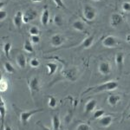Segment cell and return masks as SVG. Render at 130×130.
I'll list each match as a JSON object with an SVG mask.
<instances>
[{
  "instance_id": "obj_1",
  "label": "cell",
  "mask_w": 130,
  "mask_h": 130,
  "mask_svg": "<svg viewBox=\"0 0 130 130\" xmlns=\"http://www.w3.org/2000/svg\"><path fill=\"white\" fill-rule=\"evenodd\" d=\"M118 83L116 81H108L107 83H104L101 85H97L95 87L89 88L86 91L83 92V95L89 93L90 91H93L94 93H98V92H107V91H113L118 88Z\"/></svg>"
},
{
  "instance_id": "obj_2",
  "label": "cell",
  "mask_w": 130,
  "mask_h": 130,
  "mask_svg": "<svg viewBox=\"0 0 130 130\" xmlns=\"http://www.w3.org/2000/svg\"><path fill=\"white\" fill-rule=\"evenodd\" d=\"M83 15L85 19L88 21H93L96 17V10L93 6L89 5H86L83 7Z\"/></svg>"
},
{
  "instance_id": "obj_3",
  "label": "cell",
  "mask_w": 130,
  "mask_h": 130,
  "mask_svg": "<svg viewBox=\"0 0 130 130\" xmlns=\"http://www.w3.org/2000/svg\"><path fill=\"white\" fill-rule=\"evenodd\" d=\"M43 109H34V110H30V111H23L20 114V121L23 125H26L28 123L29 120L35 114L39 112H43Z\"/></svg>"
},
{
  "instance_id": "obj_4",
  "label": "cell",
  "mask_w": 130,
  "mask_h": 130,
  "mask_svg": "<svg viewBox=\"0 0 130 130\" xmlns=\"http://www.w3.org/2000/svg\"><path fill=\"white\" fill-rule=\"evenodd\" d=\"M119 40L114 36H108L102 40V45L107 48H115L118 45Z\"/></svg>"
},
{
  "instance_id": "obj_5",
  "label": "cell",
  "mask_w": 130,
  "mask_h": 130,
  "mask_svg": "<svg viewBox=\"0 0 130 130\" xmlns=\"http://www.w3.org/2000/svg\"><path fill=\"white\" fill-rule=\"evenodd\" d=\"M37 16V13L35 10L33 9H28L24 12V17H23V20H24V24H28L30 21L34 20Z\"/></svg>"
},
{
  "instance_id": "obj_6",
  "label": "cell",
  "mask_w": 130,
  "mask_h": 130,
  "mask_svg": "<svg viewBox=\"0 0 130 130\" xmlns=\"http://www.w3.org/2000/svg\"><path fill=\"white\" fill-rule=\"evenodd\" d=\"M29 88L30 89L31 94H34L35 92H38L40 89V81L37 76L32 77L29 82Z\"/></svg>"
},
{
  "instance_id": "obj_7",
  "label": "cell",
  "mask_w": 130,
  "mask_h": 130,
  "mask_svg": "<svg viewBox=\"0 0 130 130\" xmlns=\"http://www.w3.org/2000/svg\"><path fill=\"white\" fill-rule=\"evenodd\" d=\"M99 72L103 75H108L111 72V65L108 62H100L99 67H98Z\"/></svg>"
},
{
  "instance_id": "obj_8",
  "label": "cell",
  "mask_w": 130,
  "mask_h": 130,
  "mask_svg": "<svg viewBox=\"0 0 130 130\" xmlns=\"http://www.w3.org/2000/svg\"><path fill=\"white\" fill-rule=\"evenodd\" d=\"M64 43V37L60 34H55L50 38V44L53 47H59Z\"/></svg>"
},
{
  "instance_id": "obj_9",
  "label": "cell",
  "mask_w": 130,
  "mask_h": 130,
  "mask_svg": "<svg viewBox=\"0 0 130 130\" xmlns=\"http://www.w3.org/2000/svg\"><path fill=\"white\" fill-rule=\"evenodd\" d=\"M123 22V18L121 14L119 13H114L111 15L110 18V24L112 27H118L121 25Z\"/></svg>"
},
{
  "instance_id": "obj_10",
  "label": "cell",
  "mask_w": 130,
  "mask_h": 130,
  "mask_svg": "<svg viewBox=\"0 0 130 130\" xmlns=\"http://www.w3.org/2000/svg\"><path fill=\"white\" fill-rule=\"evenodd\" d=\"M23 17H24V13L22 11H18L15 14L13 18V24L17 27V28L20 29L22 24H24V20H23Z\"/></svg>"
},
{
  "instance_id": "obj_11",
  "label": "cell",
  "mask_w": 130,
  "mask_h": 130,
  "mask_svg": "<svg viewBox=\"0 0 130 130\" xmlns=\"http://www.w3.org/2000/svg\"><path fill=\"white\" fill-rule=\"evenodd\" d=\"M113 121V117L111 115H104L99 119V125L102 127H108L111 125Z\"/></svg>"
},
{
  "instance_id": "obj_12",
  "label": "cell",
  "mask_w": 130,
  "mask_h": 130,
  "mask_svg": "<svg viewBox=\"0 0 130 130\" xmlns=\"http://www.w3.org/2000/svg\"><path fill=\"white\" fill-rule=\"evenodd\" d=\"M96 106H97V101L95 99L89 100L85 105V113L86 114H89V113L93 112L95 109Z\"/></svg>"
},
{
  "instance_id": "obj_13",
  "label": "cell",
  "mask_w": 130,
  "mask_h": 130,
  "mask_svg": "<svg viewBox=\"0 0 130 130\" xmlns=\"http://www.w3.org/2000/svg\"><path fill=\"white\" fill-rule=\"evenodd\" d=\"M16 62H17L18 66L19 67L20 69H25V68H26L27 60H26V57H25V56L24 55V54H18V55L17 56Z\"/></svg>"
},
{
  "instance_id": "obj_14",
  "label": "cell",
  "mask_w": 130,
  "mask_h": 130,
  "mask_svg": "<svg viewBox=\"0 0 130 130\" xmlns=\"http://www.w3.org/2000/svg\"><path fill=\"white\" fill-rule=\"evenodd\" d=\"M124 54L123 53H117L115 56V62L120 70H122L123 64H124Z\"/></svg>"
},
{
  "instance_id": "obj_15",
  "label": "cell",
  "mask_w": 130,
  "mask_h": 130,
  "mask_svg": "<svg viewBox=\"0 0 130 130\" xmlns=\"http://www.w3.org/2000/svg\"><path fill=\"white\" fill-rule=\"evenodd\" d=\"M121 96L119 95H110L108 97V103L110 106L115 107L118 104V102L121 101Z\"/></svg>"
},
{
  "instance_id": "obj_16",
  "label": "cell",
  "mask_w": 130,
  "mask_h": 130,
  "mask_svg": "<svg viewBox=\"0 0 130 130\" xmlns=\"http://www.w3.org/2000/svg\"><path fill=\"white\" fill-rule=\"evenodd\" d=\"M41 24L43 25V26H46L49 24V21H50V11L49 10L45 9L43 11L41 15Z\"/></svg>"
},
{
  "instance_id": "obj_17",
  "label": "cell",
  "mask_w": 130,
  "mask_h": 130,
  "mask_svg": "<svg viewBox=\"0 0 130 130\" xmlns=\"http://www.w3.org/2000/svg\"><path fill=\"white\" fill-rule=\"evenodd\" d=\"M46 68L48 70V75H54L56 73V71L57 70V64L56 62H48L46 63Z\"/></svg>"
},
{
  "instance_id": "obj_18",
  "label": "cell",
  "mask_w": 130,
  "mask_h": 130,
  "mask_svg": "<svg viewBox=\"0 0 130 130\" xmlns=\"http://www.w3.org/2000/svg\"><path fill=\"white\" fill-rule=\"evenodd\" d=\"M94 39H95V37H94V36H89V37H86V38L83 40V42L82 43V47L83 48V49H89L92 46L94 43Z\"/></svg>"
},
{
  "instance_id": "obj_19",
  "label": "cell",
  "mask_w": 130,
  "mask_h": 130,
  "mask_svg": "<svg viewBox=\"0 0 130 130\" xmlns=\"http://www.w3.org/2000/svg\"><path fill=\"white\" fill-rule=\"evenodd\" d=\"M51 123H52V127L53 130H59L61 127V121L58 115H53L51 118Z\"/></svg>"
},
{
  "instance_id": "obj_20",
  "label": "cell",
  "mask_w": 130,
  "mask_h": 130,
  "mask_svg": "<svg viewBox=\"0 0 130 130\" xmlns=\"http://www.w3.org/2000/svg\"><path fill=\"white\" fill-rule=\"evenodd\" d=\"M72 27L77 31H83L85 30V24L83 21L76 20L72 24Z\"/></svg>"
},
{
  "instance_id": "obj_21",
  "label": "cell",
  "mask_w": 130,
  "mask_h": 130,
  "mask_svg": "<svg viewBox=\"0 0 130 130\" xmlns=\"http://www.w3.org/2000/svg\"><path fill=\"white\" fill-rule=\"evenodd\" d=\"M24 50L28 53H33L34 52V48H33L32 43L30 39H27L24 43Z\"/></svg>"
},
{
  "instance_id": "obj_22",
  "label": "cell",
  "mask_w": 130,
  "mask_h": 130,
  "mask_svg": "<svg viewBox=\"0 0 130 130\" xmlns=\"http://www.w3.org/2000/svg\"><path fill=\"white\" fill-rule=\"evenodd\" d=\"M6 115V107L5 102H3V100L1 99V104H0V117H1V123L3 124L4 120Z\"/></svg>"
},
{
  "instance_id": "obj_23",
  "label": "cell",
  "mask_w": 130,
  "mask_h": 130,
  "mask_svg": "<svg viewBox=\"0 0 130 130\" xmlns=\"http://www.w3.org/2000/svg\"><path fill=\"white\" fill-rule=\"evenodd\" d=\"M4 68H5V70H6V72L9 73V74H14V73L16 72V70H15V68H14V66L10 63V62H5V63H4Z\"/></svg>"
},
{
  "instance_id": "obj_24",
  "label": "cell",
  "mask_w": 130,
  "mask_h": 130,
  "mask_svg": "<svg viewBox=\"0 0 130 130\" xmlns=\"http://www.w3.org/2000/svg\"><path fill=\"white\" fill-rule=\"evenodd\" d=\"M48 98H49V102H48V105H49V107L51 108H55L56 105H57V101H56V97L53 95H49Z\"/></svg>"
},
{
  "instance_id": "obj_25",
  "label": "cell",
  "mask_w": 130,
  "mask_h": 130,
  "mask_svg": "<svg viewBox=\"0 0 130 130\" xmlns=\"http://www.w3.org/2000/svg\"><path fill=\"white\" fill-rule=\"evenodd\" d=\"M65 75L68 77L70 80L71 81H75V75H76V72H75V70H69L67 71H65Z\"/></svg>"
},
{
  "instance_id": "obj_26",
  "label": "cell",
  "mask_w": 130,
  "mask_h": 130,
  "mask_svg": "<svg viewBox=\"0 0 130 130\" xmlns=\"http://www.w3.org/2000/svg\"><path fill=\"white\" fill-rule=\"evenodd\" d=\"M11 46H12L11 43H9V42H8V43H5L3 46V50H4V52H5V55L7 58L10 57L9 54H10V50H11Z\"/></svg>"
},
{
  "instance_id": "obj_27",
  "label": "cell",
  "mask_w": 130,
  "mask_h": 130,
  "mask_svg": "<svg viewBox=\"0 0 130 130\" xmlns=\"http://www.w3.org/2000/svg\"><path fill=\"white\" fill-rule=\"evenodd\" d=\"M8 82L6 81V79L5 78H1V81H0V90H1V92H5L8 89Z\"/></svg>"
},
{
  "instance_id": "obj_28",
  "label": "cell",
  "mask_w": 130,
  "mask_h": 130,
  "mask_svg": "<svg viewBox=\"0 0 130 130\" xmlns=\"http://www.w3.org/2000/svg\"><path fill=\"white\" fill-rule=\"evenodd\" d=\"M105 111L103 109H97L94 112V119H101L102 116H104Z\"/></svg>"
},
{
  "instance_id": "obj_29",
  "label": "cell",
  "mask_w": 130,
  "mask_h": 130,
  "mask_svg": "<svg viewBox=\"0 0 130 130\" xmlns=\"http://www.w3.org/2000/svg\"><path fill=\"white\" fill-rule=\"evenodd\" d=\"M53 22H54V24L56 25V26H61V25L62 24V17H61L60 15H58V14H56V15L54 16Z\"/></svg>"
},
{
  "instance_id": "obj_30",
  "label": "cell",
  "mask_w": 130,
  "mask_h": 130,
  "mask_svg": "<svg viewBox=\"0 0 130 130\" xmlns=\"http://www.w3.org/2000/svg\"><path fill=\"white\" fill-rule=\"evenodd\" d=\"M29 32H30V36H38L39 35V32H40V30H39V28L37 26H31L30 30H29Z\"/></svg>"
},
{
  "instance_id": "obj_31",
  "label": "cell",
  "mask_w": 130,
  "mask_h": 130,
  "mask_svg": "<svg viewBox=\"0 0 130 130\" xmlns=\"http://www.w3.org/2000/svg\"><path fill=\"white\" fill-rule=\"evenodd\" d=\"M30 66L32 67V68H37V67L40 65V62H39L38 59H37V58H31L30 61Z\"/></svg>"
},
{
  "instance_id": "obj_32",
  "label": "cell",
  "mask_w": 130,
  "mask_h": 130,
  "mask_svg": "<svg viewBox=\"0 0 130 130\" xmlns=\"http://www.w3.org/2000/svg\"><path fill=\"white\" fill-rule=\"evenodd\" d=\"M76 130H90V127L86 123H81L77 126L76 127Z\"/></svg>"
},
{
  "instance_id": "obj_33",
  "label": "cell",
  "mask_w": 130,
  "mask_h": 130,
  "mask_svg": "<svg viewBox=\"0 0 130 130\" xmlns=\"http://www.w3.org/2000/svg\"><path fill=\"white\" fill-rule=\"evenodd\" d=\"M121 8H122V10L125 12H130V3L128 2H124L121 5Z\"/></svg>"
},
{
  "instance_id": "obj_34",
  "label": "cell",
  "mask_w": 130,
  "mask_h": 130,
  "mask_svg": "<svg viewBox=\"0 0 130 130\" xmlns=\"http://www.w3.org/2000/svg\"><path fill=\"white\" fill-rule=\"evenodd\" d=\"M30 41L32 43H35V44H37V43H38L39 42H40V37L39 36H31L30 37Z\"/></svg>"
},
{
  "instance_id": "obj_35",
  "label": "cell",
  "mask_w": 130,
  "mask_h": 130,
  "mask_svg": "<svg viewBox=\"0 0 130 130\" xmlns=\"http://www.w3.org/2000/svg\"><path fill=\"white\" fill-rule=\"evenodd\" d=\"M6 18H7V12L5 10H0V20L4 21L5 19H6Z\"/></svg>"
},
{
  "instance_id": "obj_36",
  "label": "cell",
  "mask_w": 130,
  "mask_h": 130,
  "mask_svg": "<svg viewBox=\"0 0 130 130\" xmlns=\"http://www.w3.org/2000/svg\"><path fill=\"white\" fill-rule=\"evenodd\" d=\"M54 3L56 4V5L57 7H61V8H64V5H63V2L62 0H53Z\"/></svg>"
},
{
  "instance_id": "obj_37",
  "label": "cell",
  "mask_w": 130,
  "mask_h": 130,
  "mask_svg": "<svg viewBox=\"0 0 130 130\" xmlns=\"http://www.w3.org/2000/svg\"><path fill=\"white\" fill-rule=\"evenodd\" d=\"M37 126H39V127H40V129H41V130H51V129L50 128V127H46V126L42 124L41 121H37Z\"/></svg>"
},
{
  "instance_id": "obj_38",
  "label": "cell",
  "mask_w": 130,
  "mask_h": 130,
  "mask_svg": "<svg viewBox=\"0 0 130 130\" xmlns=\"http://www.w3.org/2000/svg\"><path fill=\"white\" fill-rule=\"evenodd\" d=\"M70 118H71V116H70V115H66V117H65V121H66V123L70 122Z\"/></svg>"
},
{
  "instance_id": "obj_39",
  "label": "cell",
  "mask_w": 130,
  "mask_h": 130,
  "mask_svg": "<svg viewBox=\"0 0 130 130\" xmlns=\"http://www.w3.org/2000/svg\"><path fill=\"white\" fill-rule=\"evenodd\" d=\"M5 130H12V128H11V127H10V126L5 125Z\"/></svg>"
},
{
  "instance_id": "obj_40",
  "label": "cell",
  "mask_w": 130,
  "mask_h": 130,
  "mask_svg": "<svg viewBox=\"0 0 130 130\" xmlns=\"http://www.w3.org/2000/svg\"><path fill=\"white\" fill-rule=\"evenodd\" d=\"M32 2H34V3H39V2H41L42 0H31Z\"/></svg>"
},
{
  "instance_id": "obj_41",
  "label": "cell",
  "mask_w": 130,
  "mask_h": 130,
  "mask_svg": "<svg viewBox=\"0 0 130 130\" xmlns=\"http://www.w3.org/2000/svg\"><path fill=\"white\" fill-rule=\"evenodd\" d=\"M93 1H95V2H98V1H100V0H93Z\"/></svg>"
}]
</instances>
